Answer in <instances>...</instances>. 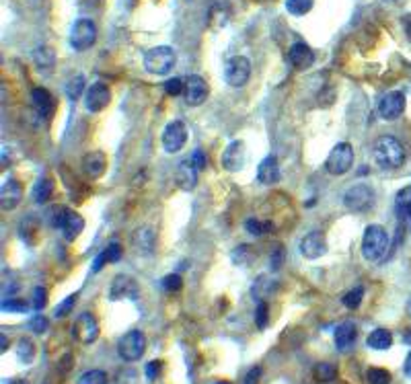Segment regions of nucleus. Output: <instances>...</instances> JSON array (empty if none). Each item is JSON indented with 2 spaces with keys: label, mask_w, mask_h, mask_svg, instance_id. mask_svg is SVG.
Here are the masks:
<instances>
[{
  "label": "nucleus",
  "mask_w": 411,
  "mask_h": 384,
  "mask_svg": "<svg viewBox=\"0 0 411 384\" xmlns=\"http://www.w3.org/2000/svg\"><path fill=\"white\" fill-rule=\"evenodd\" d=\"M315 0H286V10L294 17H303L313 8Z\"/></svg>",
  "instance_id": "2f4dec72"
},
{
  "label": "nucleus",
  "mask_w": 411,
  "mask_h": 384,
  "mask_svg": "<svg viewBox=\"0 0 411 384\" xmlns=\"http://www.w3.org/2000/svg\"><path fill=\"white\" fill-rule=\"evenodd\" d=\"M362 298H364V288L362 286H358V288H354V290H350L344 298H341V302H344V306L346 308H358L360 304H362Z\"/></svg>",
  "instance_id": "4c0bfd02"
},
{
  "label": "nucleus",
  "mask_w": 411,
  "mask_h": 384,
  "mask_svg": "<svg viewBox=\"0 0 411 384\" xmlns=\"http://www.w3.org/2000/svg\"><path fill=\"white\" fill-rule=\"evenodd\" d=\"M109 101H111V90H109V86L105 83H95L85 93V107L91 113L103 111L109 105Z\"/></svg>",
  "instance_id": "f8f14e48"
},
{
  "label": "nucleus",
  "mask_w": 411,
  "mask_h": 384,
  "mask_svg": "<svg viewBox=\"0 0 411 384\" xmlns=\"http://www.w3.org/2000/svg\"><path fill=\"white\" fill-rule=\"evenodd\" d=\"M47 302V290L44 286H38L35 290H33V298H31V308L33 310H38V312H42L44 310V306H46Z\"/></svg>",
  "instance_id": "ea45409f"
},
{
  "label": "nucleus",
  "mask_w": 411,
  "mask_h": 384,
  "mask_svg": "<svg viewBox=\"0 0 411 384\" xmlns=\"http://www.w3.org/2000/svg\"><path fill=\"white\" fill-rule=\"evenodd\" d=\"M403 342L410 343L411 345V331H405V335H403Z\"/></svg>",
  "instance_id": "6e6d98bb"
},
{
  "label": "nucleus",
  "mask_w": 411,
  "mask_h": 384,
  "mask_svg": "<svg viewBox=\"0 0 411 384\" xmlns=\"http://www.w3.org/2000/svg\"><path fill=\"white\" fill-rule=\"evenodd\" d=\"M372 157L380 169L391 171V169H399L403 165L405 150L395 136H380L372 146Z\"/></svg>",
  "instance_id": "f257e3e1"
},
{
  "label": "nucleus",
  "mask_w": 411,
  "mask_h": 384,
  "mask_svg": "<svg viewBox=\"0 0 411 384\" xmlns=\"http://www.w3.org/2000/svg\"><path fill=\"white\" fill-rule=\"evenodd\" d=\"M397 206L403 208L408 214H411V185L399 189V193H397Z\"/></svg>",
  "instance_id": "a18cd8bd"
},
{
  "label": "nucleus",
  "mask_w": 411,
  "mask_h": 384,
  "mask_svg": "<svg viewBox=\"0 0 411 384\" xmlns=\"http://www.w3.org/2000/svg\"><path fill=\"white\" fill-rule=\"evenodd\" d=\"M6 384H29L27 381H21V378H15V381H10V383Z\"/></svg>",
  "instance_id": "4d7b16f0"
},
{
  "label": "nucleus",
  "mask_w": 411,
  "mask_h": 384,
  "mask_svg": "<svg viewBox=\"0 0 411 384\" xmlns=\"http://www.w3.org/2000/svg\"><path fill=\"white\" fill-rule=\"evenodd\" d=\"M105 251H107V257H109L111 263H118L122 259V247H120V243H111Z\"/></svg>",
  "instance_id": "8fccbe9b"
},
{
  "label": "nucleus",
  "mask_w": 411,
  "mask_h": 384,
  "mask_svg": "<svg viewBox=\"0 0 411 384\" xmlns=\"http://www.w3.org/2000/svg\"><path fill=\"white\" fill-rule=\"evenodd\" d=\"M214 384H232V383H229V381H216Z\"/></svg>",
  "instance_id": "bf43d9fd"
},
{
  "label": "nucleus",
  "mask_w": 411,
  "mask_h": 384,
  "mask_svg": "<svg viewBox=\"0 0 411 384\" xmlns=\"http://www.w3.org/2000/svg\"><path fill=\"white\" fill-rule=\"evenodd\" d=\"M208 93H210L208 83H206L202 77L191 74V77L185 81V93H183V97H185V103H187V105H191V107L202 105V103L208 99Z\"/></svg>",
  "instance_id": "4468645a"
},
{
  "label": "nucleus",
  "mask_w": 411,
  "mask_h": 384,
  "mask_svg": "<svg viewBox=\"0 0 411 384\" xmlns=\"http://www.w3.org/2000/svg\"><path fill=\"white\" fill-rule=\"evenodd\" d=\"M165 93L169 95V97H179L185 93V83H183L182 79H169L167 83H165Z\"/></svg>",
  "instance_id": "37998d69"
},
{
  "label": "nucleus",
  "mask_w": 411,
  "mask_h": 384,
  "mask_svg": "<svg viewBox=\"0 0 411 384\" xmlns=\"http://www.w3.org/2000/svg\"><path fill=\"white\" fill-rule=\"evenodd\" d=\"M66 214H68V208H64V206H54V208H49V210H47V222H49V226L62 228V222H64Z\"/></svg>",
  "instance_id": "58836bf2"
},
{
  "label": "nucleus",
  "mask_w": 411,
  "mask_h": 384,
  "mask_svg": "<svg viewBox=\"0 0 411 384\" xmlns=\"http://www.w3.org/2000/svg\"><path fill=\"white\" fill-rule=\"evenodd\" d=\"M161 370H163V364L159 360H152L144 366V374H146L148 381H156L161 376Z\"/></svg>",
  "instance_id": "49530a36"
},
{
  "label": "nucleus",
  "mask_w": 411,
  "mask_h": 384,
  "mask_svg": "<svg viewBox=\"0 0 411 384\" xmlns=\"http://www.w3.org/2000/svg\"><path fill=\"white\" fill-rule=\"evenodd\" d=\"M408 38H410V42H411V19L408 21Z\"/></svg>",
  "instance_id": "13d9d810"
},
{
  "label": "nucleus",
  "mask_w": 411,
  "mask_h": 384,
  "mask_svg": "<svg viewBox=\"0 0 411 384\" xmlns=\"http://www.w3.org/2000/svg\"><path fill=\"white\" fill-rule=\"evenodd\" d=\"M76 384H109V376H107V372H105V370L95 368V370H87V372H83V374L79 376Z\"/></svg>",
  "instance_id": "c85d7f7f"
},
{
  "label": "nucleus",
  "mask_w": 411,
  "mask_h": 384,
  "mask_svg": "<svg viewBox=\"0 0 411 384\" xmlns=\"http://www.w3.org/2000/svg\"><path fill=\"white\" fill-rule=\"evenodd\" d=\"M97 42V25L91 19H79L70 31V45L76 51H85Z\"/></svg>",
  "instance_id": "0eeeda50"
},
{
  "label": "nucleus",
  "mask_w": 411,
  "mask_h": 384,
  "mask_svg": "<svg viewBox=\"0 0 411 384\" xmlns=\"http://www.w3.org/2000/svg\"><path fill=\"white\" fill-rule=\"evenodd\" d=\"M87 90H85V77H72L70 81H68V85H66V95H68V99H72V101H76L81 95H85Z\"/></svg>",
  "instance_id": "72a5a7b5"
},
{
  "label": "nucleus",
  "mask_w": 411,
  "mask_h": 384,
  "mask_svg": "<svg viewBox=\"0 0 411 384\" xmlns=\"http://www.w3.org/2000/svg\"><path fill=\"white\" fill-rule=\"evenodd\" d=\"M245 159H247V150H245V142L241 140H232L229 146L225 148L223 152V167L230 173H239L243 171L245 167Z\"/></svg>",
  "instance_id": "ddd939ff"
},
{
  "label": "nucleus",
  "mask_w": 411,
  "mask_h": 384,
  "mask_svg": "<svg viewBox=\"0 0 411 384\" xmlns=\"http://www.w3.org/2000/svg\"><path fill=\"white\" fill-rule=\"evenodd\" d=\"M31 103H33L35 111H38L42 118H46V120L51 118V113H54V109H56V101H54L51 93H49L47 88H44V86L33 88V93H31Z\"/></svg>",
  "instance_id": "6ab92c4d"
},
{
  "label": "nucleus",
  "mask_w": 411,
  "mask_h": 384,
  "mask_svg": "<svg viewBox=\"0 0 411 384\" xmlns=\"http://www.w3.org/2000/svg\"><path fill=\"white\" fill-rule=\"evenodd\" d=\"M2 310H4V312H27L29 308H27V302H25V300L10 298L2 302Z\"/></svg>",
  "instance_id": "79ce46f5"
},
{
  "label": "nucleus",
  "mask_w": 411,
  "mask_h": 384,
  "mask_svg": "<svg viewBox=\"0 0 411 384\" xmlns=\"http://www.w3.org/2000/svg\"><path fill=\"white\" fill-rule=\"evenodd\" d=\"M300 253L305 255V259H319L327 253V237L321 230H313L309 232L303 241H300Z\"/></svg>",
  "instance_id": "2eb2a0df"
},
{
  "label": "nucleus",
  "mask_w": 411,
  "mask_h": 384,
  "mask_svg": "<svg viewBox=\"0 0 411 384\" xmlns=\"http://www.w3.org/2000/svg\"><path fill=\"white\" fill-rule=\"evenodd\" d=\"M72 335H74L76 342L85 343V345H91V343L97 342V337H99V323H97L95 314H91V312H83V314L74 321Z\"/></svg>",
  "instance_id": "9d476101"
},
{
  "label": "nucleus",
  "mask_w": 411,
  "mask_h": 384,
  "mask_svg": "<svg viewBox=\"0 0 411 384\" xmlns=\"http://www.w3.org/2000/svg\"><path fill=\"white\" fill-rule=\"evenodd\" d=\"M17 358L23 362V364H31L33 362V358H35V345L31 339H27V337H23L19 345H17Z\"/></svg>",
  "instance_id": "c756f323"
},
{
  "label": "nucleus",
  "mask_w": 411,
  "mask_h": 384,
  "mask_svg": "<svg viewBox=\"0 0 411 384\" xmlns=\"http://www.w3.org/2000/svg\"><path fill=\"white\" fill-rule=\"evenodd\" d=\"M368 347L370 349H376V351H385L393 345V333L389 329H374L370 335H368Z\"/></svg>",
  "instance_id": "a878e982"
},
{
  "label": "nucleus",
  "mask_w": 411,
  "mask_h": 384,
  "mask_svg": "<svg viewBox=\"0 0 411 384\" xmlns=\"http://www.w3.org/2000/svg\"><path fill=\"white\" fill-rule=\"evenodd\" d=\"M83 228H85V220H83V216L79 212H72V210H68L66 214V218H64V222H62V234H64V239L66 241H74L81 232H83Z\"/></svg>",
  "instance_id": "393cba45"
},
{
  "label": "nucleus",
  "mask_w": 411,
  "mask_h": 384,
  "mask_svg": "<svg viewBox=\"0 0 411 384\" xmlns=\"http://www.w3.org/2000/svg\"><path fill=\"white\" fill-rule=\"evenodd\" d=\"M109 261V257H107V251H101L97 259H95V263H92V271H101V267L105 265Z\"/></svg>",
  "instance_id": "603ef678"
},
{
  "label": "nucleus",
  "mask_w": 411,
  "mask_h": 384,
  "mask_svg": "<svg viewBox=\"0 0 411 384\" xmlns=\"http://www.w3.org/2000/svg\"><path fill=\"white\" fill-rule=\"evenodd\" d=\"M354 165V148L348 142H339L333 146L325 161V169L331 175H346Z\"/></svg>",
  "instance_id": "20e7f679"
},
{
  "label": "nucleus",
  "mask_w": 411,
  "mask_h": 384,
  "mask_svg": "<svg viewBox=\"0 0 411 384\" xmlns=\"http://www.w3.org/2000/svg\"><path fill=\"white\" fill-rule=\"evenodd\" d=\"M136 282L130 278V275H118L111 284V292H109V298L111 300H120L124 296H130V298H136Z\"/></svg>",
  "instance_id": "412c9836"
},
{
  "label": "nucleus",
  "mask_w": 411,
  "mask_h": 384,
  "mask_svg": "<svg viewBox=\"0 0 411 384\" xmlns=\"http://www.w3.org/2000/svg\"><path fill=\"white\" fill-rule=\"evenodd\" d=\"M161 284H163V288H165L167 292H177V290H182L183 280L179 273H169V275L163 278Z\"/></svg>",
  "instance_id": "a19ab883"
},
{
  "label": "nucleus",
  "mask_w": 411,
  "mask_h": 384,
  "mask_svg": "<svg viewBox=\"0 0 411 384\" xmlns=\"http://www.w3.org/2000/svg\"><path fill=\"white\" fill-rule=\"evenodd\" d=\"M187 142V129H185V124L175 120L171 124H167V128L163 131V148L169 152V154H175L179 152L183 146Z\"/></svg>",
  "instance_id": "9b49d317"
},
{
  "label": "nucleus",
  "mask_w": 411,
  "mask_h": 384,
  "mask_svg": "<svg viewBox=\"0 0 411 384\" xmlns=\"http://www.w3.org/2000/svg\"><path fill=\"white\" fill-rule=\"evenodd\" d=\"M368 384H391V372L387 368H368L366 370Z\"/></svg>",
  "instance_id": "473e14b6"
},
{
  "label": "nucleus",
  "mask_w": 411,
  "mask_h": 384,
  "mask_svg": "<svg viewBox=\"0 0 411 384\" xmlns=\"http://www.w3.org/2000/svg\"><path fill=\"white\" fill-rule=\"evenodd\" d=\"M198 173L200 171L195 169L191 159H185V161L179 163V167L175 171V181H177V185L182 187L183 191H191L198 185Z\"/></svg>",
  "instance_id": "aec40b11"
},
{
  "label": "nucleus",
  "mask_w": 411,
  "mask_h": 384,
  "mask_svg": "<svg viewBox=\"0 0 411 384\" xmlns=\"http://www.w3.org/2000/svg\"><path fill=\"white\" fill-rule=\"evenodd\" d=\"M189 159L193 161V165H195V169H198V171H204V169L208 167V157H206L202 150H195Z\"/></svg>",
  "instance_id": "de8ad7c7"
},
{
  "label": "nucleus",
  "mask_w": 411,
  "mask_h": 384,
  "mask_svg": "<svg viewBox=\"0 0 411 384\" xmlns=\"http://www.w3.org/2000/svg\"><path fill=\"white\" fill-rule=\"evenodd\" d=\"M54 193V181L49 177H42L38 179V183L33 185V191H31V198L35 204H46L47 200L51 198Z\"/></svg>",
  "instance_id": "bb28decb"
},
{
  "label": "nucleus",
  "mask_w": 411,
  "mask_h": 384,
  "mask_svg": "<svg viewBox=\"0 0 411 384\" xmlns=\"http://www.w3.org/2000/svg\"><path fill=\"white\" fill-rule=\"evenodd\" d=\"M403 372H405V376L411 378V351L408 353V358H405V364H403Z\"/></svg>",
  "instance_id": "864d4df0"
},
{
  "label": "nucleus",
  "mask_w": 411,
  "mask_h": 384,
  "mask_svg": "<svg viewBox=\"0 0 411 384\" xmlns=\"http://www.w3.org/2000/svg\"><path fill=\"white\" fill-rule=\"evenodd\" d=\"M268 323H270V306H268L266 300H259L257 306H255V325L259 329H266Z\"/></svg>",
  "instance_id": "c9c22d12"
},
{
  "label": "nucleus",
  "mask_w": 411,
  "mask_h": 384,
  "mask_svg": "<svg viewBox=\"0 0 411 384\" xmlns=\"http://www.w3.org/2000/svg\"><path fill=\"white\" fill-rule=\"evenodd\" d=\"M245 230H247L249 234H253V237H261V234L274 230V224H272V222H261V220H257V218H249V220L245 222Z\"/></svg>",
  "instance_id": "7c9ffc66"
},
{
  "label": "nucleus",
  "mask_w": 411,
  "mask_h": 384,
  "mask_svg": "<svg viewBox=\"0 0 411 384\" xmlns=\"http://www.w3.org/2000/svg\"><path fill=\"white\" fill-rule=\"evenodd\" d=\"M372 202H374V191L364 183L352 185L344 195V206L352 212H366L372 206Z\"/></svg>",
  "instance_id": "6e6552de"
},
{
  "label": "nucleus",
  "mask_w": 411,
  "mask_h": 384,
  "mask_svg": "<svg viewBox=\"0 0 411 384\" xmlns=\"http://www.w3.org/2000/svg\"><path fill=\"white\" fill-rule=\"evenodd\" d=\"M29 327H31V331H33L35 335H44L47 331V327H49V321H47L44 314H38V317L31 319Z\"/></svg>",
  "instance_id": "c03bdc74"
},
{
  "label": "nucleus",
  "mask_w": 411,
  "mask_h": 384,
  "mask_svg": "<svg viewBox=\"0 0 411 384\" xmlns=\"http://www.w3.org/2000/svg\"><path fill=\"white\" fill-rule=\"evenodd\" d=\"M255 257H257V253H255L251 247H239V249L232 251V263L245 267V265H249Z\"/></svg>",
  "instance_id": "f704fd0d"
},
{
  "label": "nucleus",
  "mask_w": 411,
  "mask_h": 384,
  "mask_svg": "<svg viewBox=\"0 0 411 384\" xmlns=\"http://www.w3.org/2000/svg\"><path fill=\"white\" fill-rule=\"evenodd\" d=\"M21 200H23V187H21V183L15 181V179L4 181L2 191H0V208L4 212H10V210H15L19 206Z\"/></svg>",
  "instance_id": "a211bd4d"
},
{
  "label": "nucleus",
  "mask_w": 411,
  "mask_h": 384,
  "mask_svg": "<svg viewBox=\"0 0 411 384\" xmlns=\"http://www.w3.org/2000/svg\"><path fill=\"white\" fill-rule=\"evenodd\" d=\"M410 216H411V214H410Z\"/></svg>",
  "instance_id": "680f3d73"
},
{
  "label": "nucleus",
  "mask_w": 411,
  "mask_h": 384,
  "mask_svg": "<svg viewBox=\"0 0 411 384\" xmlns=\"http://www.w3.org/2000/svg\"><path fill=\"white\" fill-rule=\"evenodd\" d=\"M249 77H251V62L245 56H232L225 64V81L229 86L234 88L245 86L249 83Z\"/></svg>",
  "instance_id": "423d86ee"
},
{
  "label": "nucleus",
  "mask_w": 411,
  "mask_h": 384,
  "mask_svg": "<svg viewBox=\"0 0 411 384\" xmlns=\"http://www.w3.org/2000/svg\"><path fill=\"white\" fill-rule=\"evenodd\" d=\"M282 173H280V165L275 161V157H268L259 163L257 167V181L264 185H274L280 181Z\"/></svg>",
  "instance_id": "5701e85b"
},
{
  "label": "nucleus",
  "mask_w": 411,
  "mask_h": 384,
  "mask_svg": "<svg viewBox=\"0 0 411 384\" xmlns=\"http://www.w3.org/2000/svg\"><path fill=\"white\" fill-rule=\"evenodd\" d=\"M259 378H261V368H259V366H253V368L245 374V383L243 384H259Z\"/></svg>",
  "instance_id": "3c124183"
},
{
  "label": "nucleus",
  "mask_w": 411,
  "mask_h": 384,
  "mask_svg": "<svg viewBox=\"0 0 411 384\" xmlns=\"http://www.w3.org/2000/svg\"><path fill=\"white\" fill-rule=\"evenodd\" d=\"M0 342H2V345H0V351H2V353H6V349H8V339H6V335H4V333L0 335Z\"/></svg>",
  "instance_id": "5fc2aeb1"
},
{
  "label": "nucleus",
  "mask_w": 411,
  "mask_h": 384,
  "mask_svg": "<svg viewBox=\"0 0 411 384\" xmlns=\"http://www.w3.org/2000/svg\"><path fill=\"white\" fill-rule=\"evenodd\" d=\"M358 339V327L352 321H346L341 325H337L335 333H333V342H335V349L337 351H350Z\"/></svg>",
  "instance_id": "f3484780"
},
{
  "label": "nucleus",
  "mask_w": 411,
  "mask_h": 384,
  "mask_svg": "<svg viewBox=\"0 0 411 384\" xmlns=\"http://www.w3.org/2000/svg\"><path fill=\"white\" fill-rule=\"evenodd\" d=\"M107 169V157L101 150H92L83 159V171L87 177H101Z\"/></svg>",
  "instance_id": "4be33fe9"
},
{
  "label": "nucleus",
  "mask_w": 411,
  "mask_h": 384,
  "mask_svg": "<svg viewBox=\"0 0 411 384\" xmlns=\"http://www.w3.org/2000/svg\"><path fill=\"white\" fill-rule=\"evenodd\" d=\"M76 300H79V294H76V292H74V294H70L68 298L62 300V302L56 306V310H54V317H56V319H64V317H68V314L72 312V308H74Z\"/></svg>",
  "instance_id": "e433bc0d"
},
{
  "label": "nucleus",
  "mask_w": 411,
  "mask_h": 384,
  "mask_svg": "<svg viewBox=\"0 0 411 384\" xmlns=\"http://www.w3.org/2000/svg\"><path fill=\"white\" fill-rule=\"evenodd\" d=\"M175 64H177V54L169 45H159L144 54V68L154 77L169 74L175 68Z\"/></svg>",
  "instance_id": "f03ea898"
},
{
  "label": "nucleus",
  "mask_w": 411,
  "mask_h": 384,
  "mask_svg": "<svg viewBox=\"0 0 411 384\" xmlns=\"http://www.w3.org/2000/svg\"><path fill=\"white\" fill-rule=\"evenodd\" d=\"M405 111V95L399 90L387 93L380 101H378V115L387 122L399 120Z\"/></svg>",
  "instance_id": "1a4fd4ad"
},
{
  "label": "nucleus",
  "mask_w": 411,
  "mask_h": 384,
  "mask_svg": "<svg viewBox=\"0 0 411 384\" xmlns=\"http://www.w3.org/2000/svg\"><path fill=\"white\" fill-rule=\"evenodd\" d=\"M313 376H315V381L321 384L333 383V381L337 378V368H335L333 364H329V362H321V364H317V366L313 368Z\"/></svg>",
  "instance_id": "cd10ccee"
},
{
  "label": "nucleus",
  "mask_w": 411,
  "mask_h": 384,
  "mask_svg": "<svg viewBox=\"0 0 411 384\" xmlns=\"http://www.w3.org/2000/svg\"><path fill=\"white\" fill-rule=\"evenodd\" d=\"M132 243H134V249L140 253H152L156 247V234L150 226H142L134 232Z\"/></svg>",
  "instance_id": "b1692460"
},
{
  "label": "nucleus",
  "mask_w": 411,
  "mask_h": 384,
  "mask_svg": "<svg viewBox=\"0 0 411 384\" xmlns=\"http://www.w3.org/2000/svg\"><path fill=\"white\" fill-rule=\"evenodd\" d=\"M146 351V335L138 329L128 331L120 342H118V355L124 362H138Z\"/></svg>",
  "instance_id": "39448f33"
},
{
  "label": "nucleus",
  "mask_w": 411,
  "mask_h": 384,
  "mask_svg": "<svg viewBox=\"0 0 411 384\" xmlns=\"http://www.w3.org/2000/svg\"><path fill=\"white\" fill-rule=\"evenodd\" d=\"M389 251V234L380 224L366 226L362 237V255L366 261H380Z\"/></svg>",
  "instance_id": "7ed1b4c3"
},
{
  "label": "nucleus",
  "mask_w": 411,
  "mask_h": 384,
  "mask_svg": "<svg viewBox=\"0 0 411 384\" xmlns=\"http://www.w3.org/2000/svg\"><path fill=\"white\" fill-rule=\"evenodd\" d=\"M288 62H290L296 70H309V68L315 64V51H313L307 43H294V45L288 49Z\"/></svg>",
  "instance_id": "dca6fc26"
},
{
  "label": "nucleus",
  "mask_w": 411,
  "mask_h": 384,
  "mask_svg": "<svg viewBox=\"0 0 411 384\" xmlns=\"http://www.w3.org/2000/svg\"><path fill=\"white\" fill-rule=\"evenodd\" d=\"M408 312H410V317H411V300L408 302Z\"/></svg>",
  "instance_id": "052dcab7"
},
{
  "label": "nucleus",
  "mask_w": 411,
  "mask_h": 384,
  "mask_svg": "<svg viewBox=\"0 0 411 384\" xmlns=\"http://www.w3.org/2000/svg\"><path fill=\"white\" fill-rule=\"evenodd\" d=\"M270 267H272V271H277L280 267H282V263H284V249L282 247H277L274 253L270 255Z\"/></svg>",
  "instance_id": "09e8293b"
}]
</instances>
